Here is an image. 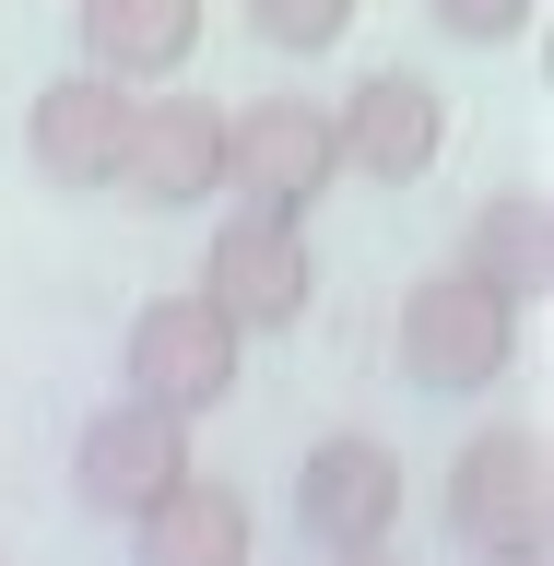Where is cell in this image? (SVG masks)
<instances>
[{
    "label": "cell",
    "instance_id": "1",
    "mask_svg": "<svg viewBox=\"0 0 554 566\" xmlns=\"http://www.w3.org/2000/svg\"><path fill=\"white\" fill-rule=\"evenodd\" d=\"M389 354H401V378L414 389H495L508 366H520V307L495 295L484 272H425L414 295H401V318H389Z\"/></svg>",
    "mask_w": 554,
    "mask_h": 566
},
{
    "label": "cell",
    "instance_id": "2",
    "mask_svg": "<svg viewBox=\"0 0 554 566\" xmlns=\"http://www.w3.org/2000/svg\"><path fill=\"white\" fill-rule=\"evenodd\" d=\"M437 520H449L472 555L554 543V449H543V424H484V437H460L449 484H437Z\"/></svg>",
    "mask_w": 554,
    "mask_h": 566
},
{
    "label": "cell",
    "instance_id": "3",
    "mask_svg": "<svg viewBox=\"0 0 554 566\" xmlns=\"http://www.w3.org/2000/svg\"><path fill=\"white\" fill-rule=\"evenodd\" d=\"M201 295L224 318H237V343H272V331H295V318L318 307V248H307V224L295 212H224L212 224V248H201Z\"/></svg>",
    "mask_w": 554,
    "mask_h": 566
},
{
    "label": "cell",
    "instance_id": "4",
    "mask_svg": "<svg viewBox=\"0 0 554 566\" xmlns=\"http://www.w3.org/2000/svg\"><path fill=\"white\" fill-rule=\"evenodd\" d=\"M224 189L248 212H295L307 224L331 189H343V142H331V106L318 95H260L224 106Z\"/></svg>",
    "mask_w": 554,
    "mask_h": 566
},
{
    "label": "cell",
    "instance_id": "5",
    "mask_svg": "<svg viewBox=\"0 0 554 566\" xmlns=\"http://www.w3.org/2000/svg\"><path fill=\"white\" fill-rule=\"evenodd\" d=\"M248 343H237V318L212 307L201 283L189 295H154V307L130 318V343H118V378H130V401H166V413H212L224 389H237Z\"/></svg>",
    "mask_w": 554,
    "mask_h": 566
},
{
    "label": "cell",
    "instance_id": "6",
    "mask_svg": "<svg viewBox=\"0 0 554 566\" xmlns=\"http://www.w3.org/2000/svg\"><path fill=\"white\" fill-rule=\"evenodd\" d=\"M118 201L142 212H201L224 201V106L212 95H130V142H118Z\"/></svg>",
    "mask_w": 554,
    "mask_h": 566
},
{
    "label": "cell",
    "instance_id": "7",
    "mask_svg": "<svg viewBox=\"0 0 554 566\" xmlns=\"http://www.w3.org/2000/svg\"><path fill=\"white\" fill-rule=\"evenodd\" d=\"M177 472H189V413H166V401H106L71 437V495L95 520H142Z\"/></svg>",
    "mask_w": 554,
    "mask_h": 566
},
{
    "label": "cell",
    "instance_id": "8",
    "mask_svg": "<svg viewBox=\"0 0 554 566\" xmlns=\"http://www.w3.org/2000/svg\"><path fill=\"white\" fill-rule=\"evenodd\" d=\"M295 520H307V543H318V555L389 543V520H401V449H389V437H366V424L318 437V449H307V472H295Z\"/></svg>",
    "mask_w": 554,
    "mask_h": 566
},
{
    "label": "cell",
    "instance_id": "9",
    "mask_svg": "<svg viewBox=\"0 0 554 566\" xmlns=\"http://www.w3.org/2000/svg\"><path fill=\"white\" fill-rule=\"evenodd\" d=\"M118 142H130V83L106 71H48L24 106V166L48 189H106L118 177Z\"/></svg>",
    "mask_w": 554,
    "mask_h": 566
},
{
    "label": "cell",
    "instance_id": "10",
    "mask_svg": "<svg viewBox=\"0 0 554 566\" xmlns=\"http://www.w3.org/2000/svg\"><path fill=\"white\" fill-rule=\"evenodd\" d=\"M331 142H343L354 177L401 189V177H425L437 154H449V95H437L425 71H366V83L331 106Z\"/></svg>",
    "mask_w": 554,
    "mask_h": 566
},
{
    "label": "cell",
    "instance_id": "11",
    "mask_svg": "<svg viewBox=\"0 0 554 566\" xmlns=\"http://www.w3.org/2000/svg\"><path fill=\"white\" fill-rule=\"evenodd\" d=\"M130 555L142 566H248V555H260V520H248V495L224 484V472L189 460V472L130 520Z\"/></svg>",
    "mask_w": 554,
    "mask_h": 566
},
{
    "label": "cell",
    "instance_id": "12",
    "mask_svg": "<svg viewBox=\"0 0 554 566\" xmlns=\"http://www.w3.org/2000/svg\"><path fill=\"white\" fill-rule=\"evenodd\" d=\"M71 35H83V71L142 95L201 60V0H71Z\"/></svg>",
    "mask_w": 554,
    "mask_h": 566
},
{
    "label": "cell",
    "instance_id": "13",
    "mask_svg": "<svg viewBox=\"0 0 554 566\" xmlns=\"http://www.w3.org/2000/svg\"><path fill=\"white\" fill-rule=\"evenodd\" d=\"M460 272H484L508 307H543V283H554V201H543V189H495V201L472 212Z\"/></svg>",
    "mask_w": 554,
    "mask_h": 566
},
{
    "label": "cell",
    "instance_id": "14",
    "mask_svg": "<svg viewBox=\"0 0 554 566\" xmlns=\"http://www.w3.org/2000/svg\"><path fill=\"white\" fill-rule=\"evenodd\" d=\"M354 12H366V0H248V35L283 48V60H318V48L354 35Z\"/></svg>",
    "mask_w": 554,
    "mask_h": 566
},
{
    "label": "cell",
    "instance_id": "15",
    "mask_svg": "<svg viewBox=\"0 0 554 566\" xmlns=\"http://www.w3.org/2000/svg\"><path fill=\"white\" fill-rule=\"evenodd\" d=\"M437 12V35H460V48H508V35L543 24V0H425Z\"/></svg>",
    "mask_w": 554,
    "mask_h": 566
},
{
    "label": "cell",
    "instance_id": "16",
    "mask_svg": "<svg viewBox=\"0 0 554 566\" xmlns=\"http://www.w3.org/2000/svg\"><path fill=\"white\" fill-rule=\"evenodd\" d=\"M484 566H554V543H508V555H484Z\"/></svg>",
    "mask_w": 554,
    "mask_h": 566
},
{
    "label": "cell",
    "instance_id": "17",
    "mask_svg": "<svg viewBox=\"0 0 554 566\" xmlns=\"http://www.w3.org/2000/svg\"><path fill=\"white\" fill-rule=\"evenodd\" d=\"M331 566H401V555H389V543H354V555H331Z\"/></svg>",
    "mask_w": 554,
    "mask_h": 566
}]
</instances>
